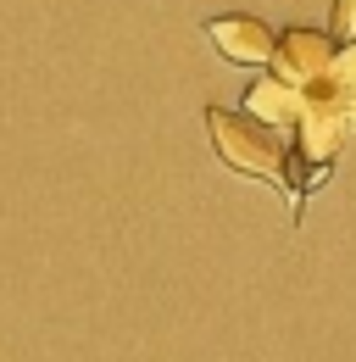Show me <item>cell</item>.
Returning a JSON list of instances; mask_svg holds the SVG:
<instances>
[{
    "label": "cell",
    "mask_w": 356,
    "mask_h": 362,
    "mask_svg": "<svg viewBox=\"0 0 356 362\" xmlns=\"http://www.w3.org/2000/svg\"><path fill=\"white\" fill-rule=\"evenodd\" d=\"M206 134L218 145V156L234 168V173H256V179H273L284 195L290 189V145L278 139V129L256 123L251 112H228V106H206Z\"/></svg>",
    "instance_id": "2"
},
{
    "label": "cell",
    "mask_w": 356,
    "mask_h": 362,
    "mask_svg": "<svg viewBox=\"0 0 356 362\" xmlns=\"http://www.w3.org/2000/svg\"><path fill=\"white\" fill-rule=\"evenodd\" d=\"M345 100L334 84H317V90H301V112H295V129H290V189H312L323 179L340 151H345Z\"/></svg>",
    "instance_id": "1"
},
{
    "label": "cell",
    "mask_w": 356,
    "mask_h": 362,
    "mask_svg": "<svg viewBox=\"0 0 356 362\" xmlns=\"http://www.w3.org/2000/svg\"><path fill=\"white\" fill-rule=\"evenodd\" d=\"M328 84H334V90H356V40L334 45V67H328Z\"/></svg>",
    "instance_id": "6"
},
{
    "label": "cell",
    "mask_w": 356,
    "mask_h": 362,
    "mask_svg": "<svg viewBox=\"0 0 356 362\" xmlns=\"http://www.w3.org/2000/svg\"><path fill=\"white\" fill-rule=\"evenodd\" d=\"M245 112H251L256 123H267V129L290 134V129H295V112H301V90H290L278 73H267V78H256V84L245 90Z\"/></svg>",
    "instance_id": "5"
},
{
    "label": "cell",
    "mask_w": 356,
    "mask_h": 362,
    "mask_svg": "<svg viewBox=\"0 0 356 362\" xmlns=\"http://www.w3.org/2000/svg\"><path fill=\"white\" fill-rule=\"evenodd\" d=\"M328 28H334L328 40H340V45H345V40H356V0H334V17H328Z\"/></svg>",
    "instance_id": "7"
},
{
    "label": "cell",
    "mask_w": 356,
    "mask_h": 362,
    "mask_svg": "<svg viewBox=\"0 0 356 362\" xmlns=\"http://www.w3.org/2000/svg\"><path fill=\"white\" fill-rule=\"evenodd\" d=\"M340 100H345V123H351V134H356V90H340Z\"/></svg>",
    "instance_id": "8"
},
{
    "label": "cell",
    "mask_w": 356,
    "mask_h": 362,
    "mask_svg": "<svg viewBox=\"0 0 356 362\" xmlns=\"http://www.w3.org/2000/svg\"><path fill=\"white\" fill-rule=\"evenodd\" d=\"M267 67H273L290 90H317V84H328L334 40H328V34H317V28H284V34L273 40Z\"/></svg>",
    "instance_id": "3"
},
{
    "label": "cell",
    "mask_w": 356,
    "mask_h": 362,
    "mask_svg": "<svg viewBox=\"0 0 356 362\" xmlns=\"http://www.w3.org/2000/svg\"><path fill=\"white\" fill-rule=\"evenodd\" d=\"M206 34H212V45L228 56V62H239V67H267V56H273V28H267L262 17H245V11H228V17H212L206 23Z\"/></svg>",
    "instance_id": "4"
}]
</instances>
